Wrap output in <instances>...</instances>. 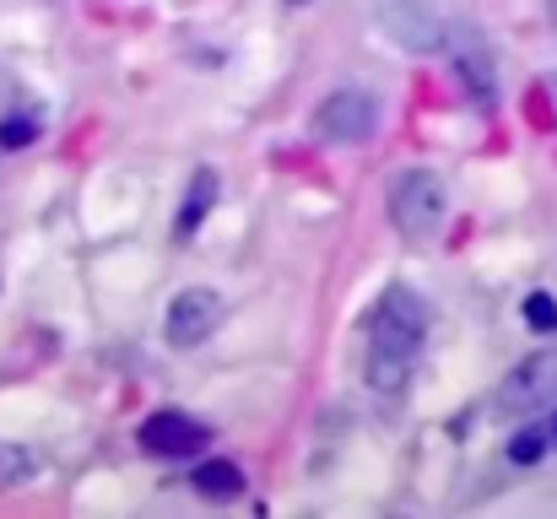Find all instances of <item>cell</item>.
I'll use <instances>...</instances> for the list:
<instances>
[{
  "instance_id": "6da1fadb",
  "label": "cell",
  "mask_w": 557,
  "mask_h": 519,
  "mask_svg": "<svg viewBox=\"0 0 557 519\" xmlns=\"http://www.w3.org/2000/svg\"><path fill=\"white\" fill-rule=\"evenodd\" d=\"M422 342H428V304L411 287H389L369 314V357H363V373L379 395L406 390Z\"/></svg>"
},
{
  "instance_id": "7a4b0ae2",
  "label": "cell",
  "mask_w": 557,
  "mask_h": 519,
  "mask_svg": "<svg viewBox=\"0 0 557 519\" xmlns=\"http://www.w3.org/2000/svg\"><path fill=\"white\" fill-rule=\"evenodd\" d=\"M384 206H389V222H395V233L400 238H411V244H428V238H438L444 233V222H449V189H444V178L428 169H406L389 178V189H384Z\"/></svg>"
},
{
  "instance_id": "3957f363",
  "label": "cell",
  "mask_w": 557,
  "mask_h": 519,
  "mask_svg": "<svg viewBox=\"0 0 557 519\" xmlns=\"http://www.w3.org/2000/svg\"><path fill=\"white\" fill-rule=\"evenodd\" d=\"M379 120H384V109H379V98H373L369 87H336V92L314 109L309 125H314V136L331 141V147H358V141H373Z\"/></svg>"
},
{
  "instance_id": "277c9868",
  "label": "cell",
  "mask_w": 557,
  "mask_h": 519,
  "mask_svg": "<svg viewBox=\"0 0 557 519\" xmlns=\"http://www.w3.org/2000/svg\"><path fill=\"white\" fill-rule=\"evenodd\" d=\"M547 406H557V346H542L520 368H509V379L493 395L498 417H536Z\"/></svg>"
},
{
  "instance_id": "5b68a950",
  "label": "cell",
  "mask_w": 557,
  "mask_h": 519,
  "mask_svg": "<svg viewBox=\"0 0 557 519\" xmlns=\"http://www.w3.org/2000/svg\"><path fill=\"white\" fill-rule=\"evenodd\" d=\"M222 314H227V304H222L216 287H185V293H174V304H169V314H163V336H169V346L189 351V346L216 336Z\"/></svg>"
},
{
  "instance_id": "8992f818",
  "label": "cell",
  "mask_w": 557,
  "mask_h": 519,
  "mask_svg": "<svg viewBox=\"0 0 557 519\" xmlns=\"http://www.w3.org/2000/svg\"><path fill=\"white\" fill-rule=\"evenodd\" d=\"M379 33L411 54H433L444 49V22L428 0H384L379 5Z\"/></svg>"
},
{
  "instance_id": "52a82bcc",
  "label": "cell",
  "mask_w": 557,
  "mask_h": 519,
  "mask_svg": "<svg viewBox=\"0 0 557 519\" xmlns=\"http://www.w3.org/2000/svg\"><path fill=\"white\" fill-rule=\"evenodd\" d=\"M211 438L206 422H195L185 411H152L141 428H136V444L152 455V460H185V455H200Z\"/></svg>"
},
{
  "instance_id": "ba28073f",
  "label": "cell",
  "mask_w": 557,
  "mask_h": 519,
  "mask_svg": "<svg viewBox=\"0 0 557 519\" xmlns=\"http://www.w3.org/2000/svg\"><path fill=\"white\" fill-rule=\"evenodd\" d=\"M211 206H216V173H211V169H195V178H189V189H185V200H180V217H174V233H180V238H195Z\"/></svg>"
},
{
  "instance_id": "9c48e42d",
  "label": "cell",
  "mask_w": 557,
  "mask_h": 519,
  "mask_svg": "<svg viewBox=\"0 0 557 519\" xmlns=\"http://www.w3.org/2000/svg\"><path fill=\"white\" fill-rule=\"evenodd\" d=\"M189 487H195L200 498L222 504V498H238V493H244V471H238L233 460H206V466H195Z\"/></svg>"
},
{
  "instance_id": "30bf717a",
  "label": "cell",
  "mask_w": 557,
  "mask_h": 519,
  "mask_svg": "<svg viewBox=\"0 0 557 519\" xmlns=\"http://www.w3.org/2000/svg\"><path fill=\"white\" fill-rule=\"evenodd\" d=\"M547 449H553V428H536V422H525V428L509 438V466H536Z\"/></svg>"
},
{
  "instance_id": "8fae6325",
  "label": "cell",
  "mask_w": 557,
  "mask_h": 519,
  "mask_svg": "<svg viewBox=\"0 0 557 519\" xmlns=\"http://www.w3.org/2000/svg\"><path fill=\"white\" fill-rule=\"evenodd\" d=\"M33 477V449L22 444H0V487H16Z\"/></svg>"
},
{
  "instance_id": "7c38bea8",
  "label": "cell",
  "mask_w": 557,
  "mask_h": 519,
  "mask_svg": "<svg viewBox=\"0 0 557 519\" xmlns=\"http://www.w3.org/2000/svg\"><path fill=\"white\" fill-rule=\"evenodd\" d=\"M33 141H38V120H33V114H5V120H0V147H5V152L33 147Z\"/></svg>"
},
{
  "instance_id": "4fadbf2b",
  "label": "cell",
  "mask_w": 557,
  "mask_h": 519,
  "mask_svg": "<svg viewBox=\"0 0 557 519\" xmlns=\"http://www.w3.org/2000/svg\"><path fill=\"white\" fill-rule=\"evenodd\" d=\"M525 325L542 331V336L557 331V298L553 293H531V298H525Z\"/></svg>"
},
{
  "instance_id": "5bb4252c",
  "label": "cell",
  "mask_w": 557,
  "mask_h": 519,
  "mask_svg": "<svg viewBox=\"0 0 557 519\" xmlns=\"http://www.w3.org/2000/svg\"><path fill=\"white\" fill-rule=\"evenodd\" d=\"M547 16H553V27H557V0H547Z\"/></svg>"
},
{
  "instance_id": "9a60e30c",
  "label": "cell",
  "mask_w": 557,
  "mask_h": 519,
  "mask_svg": "<svg viewBox=\"0 0 557 519\" xmlns=\"http://www.w3.org/2000/svg\"><path fill=\"white\" fill-rule=\"evenodd\" d=\"M547 87H553V98H557V71H553V82H547Z\"/></svg>"
},
{
  "instance_id": "2e32d148",
  "label": "cell",
  "mask_w": 557,
  "mask_h": 519,
  "mask_svg": "<svg viewBox=\"0 0 557 519\" xmlns=\"http://www.w3.org/2000/svg\"><path fill=\"white\" fill-rule=\"evenodd\" d=\"M553 444H557V411H553Z\"/></svg>"
},
{
  "instance_id": "e0dca14e",
  "label": "cell",
  "mask_w": 557,
  "mask_h": 519,
  "mask_svg": "<svg viewBox=\"0 0 557 519\" xmlns=\"http://www.w3.org/2000/svg\"><path fill=\"white\" fill-rule=\"evenodd\" d=\"M287 5H309V0H287Z\"/></svg>"
}]
</instances>
